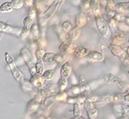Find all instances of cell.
Listing matches in <instances>:
<instances>
[{
	"label": "cell",
	"instance_id": "obj_1",
	"mask_svg": "<svg viewBox=\"0 0 129 119\" xmlns=\"http://www.w3.org/2000/svg\"><path fill=\"white\" fill-rule=\"evenodd\" d=\"M5 59H6V61H7V65H8L9 69H10L11 72H12V75H13V77L15 78V80H17L18 82H20V83L23 82L24 80V75L22 74V72L19 70V69L16 67V65H15L12 56L9 54V52H6V53H5Z\"/></svg>",
	"mask_w": 129,
	"mask_h": 119
},
{
	"label": "cell",
	"instance_id": "obj_2",
	"mask_svg": "<svg viewBox=\"0 0 129 119\" xmlns=\"http://www.w3.org/2000/svg\"><path fill=\"white\" fill-rule=\"evenodd\" d=\"M95 21H96V25H97L98 30L99 31L100 34H101L104 38H108V37H110L111 32H110L108 22L106 21L105 18H104L103 16H98V17H95Z\"/></svg>",
	"mask_w": 129,
	"mask_h": 119
},
{
	"label": "cell",
	"instance_id": "obj_3",
	"mask_svg": "<svg viewBox=\"0 0 129 119\" xmlns=\"http://www.w3.org/2000/svg\"><path fill=\"white\" fill-rule=\"evenodd\" d=\"M21 56L23 58V60L24 61V62H25V64L27 65L29 71L32 74V76L36 74V71H35V62L34 61V59H33L32 54L30 53V52L26 48H23L21 50Z\"/></svg>",
	"mask_w": 129,
	"mask_h": 119
},
{
	"label": "cell",
	"instance_id": "obj_4",
	"mask_svg": "<svg viewBox=\"0 0 129 119\" xmlns=\"http://www.w3.org/2000/svg\"><path fill=\"white\" fill-rule=\"evenodd\" d=\"M104 80H105L107 83H110V84H113V85H116L121 89H127L129 88V85L128 83H126L125 81H123L121 80L119 78H117L116 76L113 75L111 73H106L104 75Z\"/></svg>",
	"mask_w": 129,
	"mask_h": 119
},
{
	"label": "cell",
	"instance_id": "obj_5",
	"mask_svg": "<svg viewBox=\"0 0 129 119\" xmlns=\"http://www.w3.org/2000/svg\"><path fill=\"white\" fill-rule=\"evenodd\" d=\"M63 2H64L63 0H60V1L56 0V1L52 2L49 6V7L46 10H44V12L43 13V20H44V21L49 20L58 11V9L61 7V5L63 4Z\"/></svg>",
	"mask_w": 129,
	"mask_h": 119
},
{
	"label": "cell",
	"instance_id": "obj_6",
	"mask_svg": "<svg viewBox=\"0 0 129 119\" xmlns=\"http://www.w3.org/2000/svg\"><path fill=\"white\" fill-rule=\"evenodd\" d=\"M21 27H17V26H13L10 25L8 24L0 22V32H7V33H11L14 35H17L19 36L20 32H21Z\"/></svg>",
	"mask_w": 129,
	"mask_h": 119
},
{
	"label": "cell",
	"instance_id": "obj_7",
	"mask_svg": "<svg viewBox=\"0 0 129 119\" xmlns=\"http://www.w3.org/2000/svg\"><path fill=\"white\" fill-rule=\"evenodd\" d=\"M107 45H108V50L111 52L112 54H114L115 56L118 57L121 60H125L126 58V53H125V50L121 46L115 45V44H112V43H108Z\"/></svg>",
	"mask_w": 129,
	"mask_h": 119
},
{
	"label": "cell",
	"instance_id": "obj_8",
	"mask_svg": "<svg viewBox=\"0 0 129 119\" xmlns=\"http://www.w3.org/2000/svg\"><path fill=\"white\" fill-rule=\"evenodd\" d=\"M84 106L86 108L87 113H88V118L89 119H96L99 114V110L95 107V105L92 102H90L88 99H86L84 102Z\"/></svg>",
	"mask_w": 129,
	"mask_h": 119
},
{
	"label": "cell",
	"instance_id": "obj_9",
	"mask_svg": "<svg viewBox=\"0 0 129 119\" xmlns=\"http://www.w3.org/2000/svg\"><path fill=\"white\" fill-rule=\"evenodd\" d=\"M93 104H101V103H110L112 102V96H90L87 97Z\"/></svg>",
	"mask_w": 129,
	"mask_h": 119
},
{
	"label": "cell",
	"instance_id": "obj_10",
	"mask_svg": "<svg viewBox=\"0 0 129 119\" xmlns=\"http://www.w3.org/2000/svg\"><path fill=\"white\" fill-rule=\"evenodd\" d=\"M75 45L71 43L70 40H67L65 42H62L59 46V51L63 53H72L75 50Z\"/></svg>",
	"mask_w": 129,
	"mask_h": 119
},
{
	"label": "cell",
	"instance_id": "obj_11",
	"mask_svg": "<svg viewBox=\"0 0 129 119\" xmlns=\"http://www.w3.org/2000/svg\"><path fill=\"white\" fill-rule=\"evenodd\" d=\"M29 82H30L33 86H35V88L40 89H42V88H43V85L45 83V80L43 78V76L38 75V74H35V75L31 76Z\"/></svg>",
	"mask_w": 129,
	"mask_h": 119
},
{
	"label": "cell",
	"instance_id": "obj_12",
	"mask_svg": "<svg viewBox=\"0 0 129 119\" xmlns=\"http://www.w3.org/2000/svg\"><path fill=\"white\" fill-rule=\"evenodd\" d=\"M124 36L125 33L118 30H116L114 32V33L112 34V44L115 45L120 46V44H122L124 42Z\"/></svg>",
	"mask_w": 129,
	"mask_h": 119
},
{
	"label": "cell",
	"instance_id": "obj_13",
	"mask_svg": "<svg viewBox=\"0 0 129 119\" xmlns=\"http://www.w3.org/2000/svg\"><path fill=\"white\" fill-rule=\"evenodd\" d=\"M71 71H72V68H71V63L68 62V61L64 62L61 66V69H60V78L67 80L71 76Z\"/></svg>",
	"mask_w": 129,
	"mask_h": 119
},
{
	"label": "cell",
	"instance_id": "obj_14",
	"mask_svg": "<svg viewBox=\"0 0 129 119\" xmlns=\"http://www.w3.org/2000/svg\"><path fill=\"white\" fill-rule=\"evenodd\" d=\"M87 58L93 61H102L104 60V54L101 52H96V51H92L88 52Z\"/></svg>",
	"mask_w": 129,
	"mask_h": 119
},
{
	"label": "cell",
	"instance_id": "obj_15",
	"mask_svg": "<svg viewBox=\"0 0 129 119\" xmlns=\"http://www.w3.org/2000/svg\"><path fill=\"white\" fill-rule=\"evenodd\" d=\"M87 22H88V17H87L86 15H83V14H79L76 16V19H75L76 27L80 29L87 24Z\"/></svg>",
	"mask_w": 129,
	"mask_h": 119
},
{
	"label": "cell",
	"instance_id": "obj_16",
	"mask_svg": "<svg viewBox=\"0 0 129 119\" xmlns=\"http://www.w3.org/2000/svg\"><path fill=\"white\" fill-rule=\"evenodd\" d=\"M128 5L129 2L126 3H119L116 6V12H118V14L123 15H126L127 14H129L128 11Z\"/></svg>",
	"mask_w": 129,
	"mask_h": 119
},
{
	"label": "cell",
	"instance_id": "obj_17",
	"mask_svg": "<svg viewBox=\"0 0 129 119\" xmlns=\"http://www.w3.org/2000/svg\"><path fill=\"white\" fill-rule=\"evenodd\" d=\"M106 12L109 15L110 17H114L116 14V6H115L113 1H108L106 4Z\"/></svg>",
	"mask_w": 129,
	"mask_h": 119
},
{
	"label": "cell",
	"instance_id": "obj_18",
	"mask_svg": "<svg viewBox=\"0 0 129 119\" xmlns=\"http://www.w3.org/2000/svg\"><path fill=\"white\" fill-rule=\"evenodd\" d=\"M80 35V30L78 27H72V29L68 32V37H69V40L71 43H73L74 41L78 40Z\"/></svg>",
	"mask_w": 129,
	"mask_h": 119
},
{
	"label": "cell",
	"instance_id": "obj_19",
	"mask_svg": "<svg viewBox=\"0 0 129 119\" xmlns=\"http://www.w3.org/2000/svg\"><path fill=\"white\" fill-rule=\"evenodd\" d=\"M91 9H92V14L95 15V17L98 16H102V10L100 8V5L98 1H93L90 2Z\"/></svg>",
	"mask_w": 129,
	"mask_h": 119
},
{
	"label": "cell",
	"instance_id": "obj_20",
	"mask_svg": "<svg viewBox=\"0 0 129 119\" xmlns=\"http://www.w3.org/2000/svg\"><path fill=\"white\" fill-rule=\"evenodd\" d=\"M89 52V51L87 49V48L83 47V46H77L75 48V50H74L73 53L75 54V56L77 57H84V56H87L88 53Z\"/></svg>",
	"mask_w": 129,
	"mask_h": 119
},
{
	"label": "cell",
	"instance_id": "obj_21",
	"mask_svg": "<svg viewBox=\"0 0 129 119\" xmlns=\"http://www.w3.org/2000/svg\"><path fill=\"white\" fill-rule=\"evenodd\" d=\"M55 53H52V52H45V54L43 55L42 61L43 63H52L55 62Z\"/></svg>",
	"mask_w": 129,
	"mask_h": 119
},
{
	"label": "cell",
	"instance_id": "obj_22",
	"mask_svg": "<svg viewBox=\"0 0 129 119\" xmlns=\"http://www.w3.org/2000/svg\"><path fill=\"white\" fill-rule=\"evenodd\" d=\"M56 102L55 98H54V96H50V97H45L44 99L43 100V106H45V107H50L51 106L54 104Z\"/></svg>",
	"mask_w": 129,
	"mask_h": 119
},
{
	"label": "cell",
	"instance_id": "obj_23",
	"mask_svg": "<svg viewBox=\"0 0 129 119\" xmlns=\"http://www.w3.org/2000/svg\"><path fill=\"white\" fill-rule=\"evenodd\" d=\"M39 106V103L37 101H35L34 98L32 100L28 102L27 104V112H34L38 108Z\"/></svg>",
	"mask_w": 129,
	"mask_h": 119
},
{
	"label": "cell",
	"instance_id": "obj_24",
	"mask_svg": "<svg viewBox=\"0 0 129 119\" xmlns=\"http://www.w3.org/2000/svg\"><path fill=\"white\" fill-rule=\"evenodd\" d=\"M35 71L36 74L38 75H43L44 72V63L43 62V61H38L35 63Z\"/></svg>",
	"mask_w": 129,
	"mask_h": 119
},
{
	"label": "cell",
	"instance_id": "obj_25",
	"mask_svg": "<svg viewBox=\"0 0 129 119\" xmlns=\"http://www.w3.org/2000/svg\"><path fill=\"white\" fill-rule=\"evenodd\" d=\"M12 10H13V7L11 2H6L0 6V12L2 13H7V12H11Z\"/></svg>",
	"mask_w": 129,
	"mask_h": 119
},
{
	"label": "cell",
	"instance_id": "obj_26",
	"mask_svg": "<svg viewBox=\"0 0 129 119\" xmlns=\"http://www.w3.org/2000/svg\"><path fill=\"white\" fill-rule=\"evenodd\" d=\"M52 93H53V91H52V89H47V88H42V89H39V94H40L43 98L50 97V96H52Z\"/></svg>",
	"mask_w": 129,
	"mask_h": 119
},
{
	"label": "cell",
	"instance_id": "obj_27",
	"mask_svg": "<svg viewBox=\"0 0 129 119\" xmlns=\"http://www.w3.org/2000/svg\"><path fill=\"white\" fill-rule=\"evenodd\" d=\"M57 86H58V89L60 91H64L67 89V86H68V80L66 78H60L59 80L58 83H57Z\"/></svg>",
	"mask_w": 129,
	"mask_h": 119
},
{
	"label": "cell",
	"instance_id": "obj_28",
	"mask_svg": "<svg viewBox=\"0 0 129 119\" xmlns=\"http://www.w3.org/2000/svg\"><path fill=\"white\" fill-rule=\"evenodd\" d=\"M54 74H55L54 69H47V70H44V72H43V74L42 76L43 77L44 80H50L54 77Z\"/></svg>",
	"mask_w": 129,
	"mask_h": 119
},
{
	"label": "cell",
	"instance_id": "obj_29",
	"mask_svg": "<svg viewBox=\"0 0 129 119\" xmlns=\"http://www.w3.org/2000/svg\"><path fill=\"white\" fill-rule=\"evenodd\" d=\"M20 85H21L22 89L24 91H25V92H27V91H32L33 88H34V86H33L29 81H25V80H24L23 82L20 83Z\"/></svg>",
	"mask_w": 129,
	"mask_h": 119
},
{
	"label": "cell",
	"instance_id": "obj_30",
	"mask_svg": "<svg viewBox=\"0 0 129 119\" xmlns=\"http://www.w3.org/2000/svg\"><path fill=\"white\" fill-rule=\"evenodd\" d=\"M30 32H31V33H32L33 37H34V39L38 38L39 37V26H38V24H33L30 28Z\"/></svg>",
	"mask_w": 129,
	"mask_h": 119
},
{
	"label": "cell",
	"instance_id": "obj_31",
	"mask_svg": "<svg viewBox=\"0 0 129 119\" xmlns=\"http://www.w3.org/2000/svg\"><path fill=\"white\" fill-rule=\"evenodd\" d=\"M82 7L85 10L86 13H88V15H93L92 14V9H91V5H90V1H84L81 4Z\"/></svg>",
	"mask_w": 129,
	"mask_h": 119
},
{
	"label": "cell",
	"instance_id": "obj_32",
	"mask_svg": "<svg viewBox=\"0 0 129 119\" xmlns=\"http://www.w3.org/2000/svg\"><path fill=\"white\" fill-rule=\"evenodd\" d=\"M116 28H118V31L124 32L129 31V25H127L124 22H117V25H116Z\"/></svg>",
	"mask_w": 129,
	"mask_h": 119
},
{
	"label": "cell",
	"instance_id": "obj_33",
	"mask_svg": "<svg viewBox=\"0 0 129 119\" xmlns=\"http://www.w3.org/2000/svg\"><path fill=\"white\" fill-rule=\"evenodd\" d=\"M73 115L75 118L78 117H80L81 115V109H80V106L77 103H74L73 104Z\"/></svg>",
	"mask_w": 129,
	"mask_h": 119
},
{
	"label": "cell",
	"instance_id": "obj_34",
	"mask_svg": "<svg viewBox=\"0 0 129 119\" xmlns=\"http://www.w3.org/2000/svg\"><path fill=\"white\" fill-rule=\"evenodd\" d=\"M61 27H62L63 32H67V33H68V32H69L72 29V27H73V26H72V23H71V21H69V20H68V21L63 22L62 26H61Z\"/></svg>",
	"mask_w": 129,
	"mask_h": 119
},
{
	"label": "cell",
	"instance_id": "obj_35",
	"mask_svg": "<svg viewBox=\"0 0 129 119\" xmlns=\"http://www.w3.org/2000/svg\"><path fill=\"white\" fill-rule=\"evenodd\" d=\"M54 98L56 101H64L67 98V93H65L64 91H60L54 96Z\"/></svg>",
	"mask_w": 129,
	"mask_h": 119
},
{
	"label": "cell",
	"instance_id": "obj_36",
	"mask_svg": "<svg viewBox=\"0 0 129 119\" xmlns=\"http://www.w3.org/2000/svg\"><path fill=\"white\" fill-rule=\"evenodd\" d=\"M45 54V51L43 48H37L36 52H35V56H36L37 61H42L43 55Z\"/></svg>",
	"mask_w": 129,
	"mask_h": 119
},
{
	"label": "cell",
	"instance_id": "obj_37",
	"mask_svg": "<svg viewBox=\"0 0 129 119\" xmlns=\"http://www.w3.org/2000/svg\"><path fill=\"white\" fill-rule=\"evenodd\" d=\"M34 21H35V19H33V18H31L30 16H26L25 18L24 19V27H26V28H31V26L34 24Z\"/></svg>",
	"mask_w": 129,
	"mask_h": 119
},
{
	"label": "cell",
	"instance_id": "obj_38",
	"mask_svg": "<svg viewBox=\"0 0 129 119\" xmlns=\"http://www.w3.org/2000/svg\"><path fill=\"white\" fill-rule=\"evenodd\" d=\"M108 26H109V29H113V30H116V25H117V20L115 17H109V20L108 22Z\"/></svg>",
	"mask_w": 129,
	"mask_h": 119
},
{
	"label": "cell",
	"instance_id": "obj_39",
	"mask_svg": "<svg viewBox=\"0 0 129 119\" xmlns=\"http://www.w3.org/2000/svg\"><path fill=\"white\" fill-rule=\"evenodd\" d=\"M29 33H30V29L26 28V27H22L21 32H20V34H19V37L21 38L22 40L25 39L26 37L28 36V34H29Z\"/></svg>",
	"mask_w": 129,
	"mask_h": 119
},
{
	"label": "cell",
	"instance_id": "obj_40",
	"mask_svg": "<svg viewBox=\"0 0 129 119\" xmlns=\"http://www.w3.org/2000/svg\"><path fill=\"white\" fill-rule=\"evenodd\" d=\"M71 93L72 94V95H76V96L80 95V94H81V87L77 86V85L73 86L71 89Z\"/></svg>",
	"mask_w": 129,
	"mask_h": 119
},
{
	"label": "cell",
	"instance_id": "obj_41",
	"mask_svg": "<svg viewBox=\"0 0 129 119\" xmlns=\"http://www.w3.org/2000/svg\"><path fill=\"white\" fill-rule=\"evenodd\" d=\"M11 3H12L13 9L21 8V7L24 6V1H22V0H14V1H12Z\"/></svg>",
	"mask_w": 129,
	"mask_h": 119
},
{
	"label": "cell",
	"instance_id": "obj_42",
	"mask_svg": "<svg viewBox=\"0 0 129 119\" xmlns=\"http://www.w3.org/2000/svg\"><path fill=\"white\" fill-rule=\"evenodd\" d=\"M35 43L37 45L38 48H43V46L45 45L46 42L44 41L43 38H41V37H38L36 39H35Z\"/></svg>",
	"mask_w": 129,
	"mask_h": 119
},
{
	"label": "cell",
	"instance_id": "obj_43",
	"mask_svg": "<svg viewBox=\"0 0 129 119\" xmlns=\"http://www.w3.org/2000/svg\"><path fill=\"white\" fill-rule=\"evenodd\" d=\"M36 14H37V12H36V10H35V7H31L30 11H29V13H28V16H30L31 18L35 19Z\"/></svg>",
	"mask_w": 129,
	"mask_h": 119
},
{
	"label": "cell",
	"instance_id": "obj_44",
	"mask_svg": "<svg viewBox=\"0 0 129 119\" xmlns=\"http://www.w3.org/2000/svg\"><path fill=\"white\" fill-rule=\"evenodd\" d=\"M116 110H117L118 112L124 113L125 111V106L124 105H117V106H115Z\"/></svg>",
	"mask_w": 129,
	"mask_h": 119
},
{
	"label": "cell",
	"instance_id": "obj_45",
	"mask_svg": "<svg viewBox=\"0 0 129 119\" xmlns=\"http://www.w3.org/2000/svg\"><path fill=\"white\" fill-rule=\"evenodd\" d=\"M79 82H80V87L85 86V84H86V80H85L84 76H82V75L80 76V78H79Z\"/></svg>",
	"mask_w": 129,
	"mask_h": 119
},
{
	"label": "cell",
	"instance_id": "obj_46",
	"mask_svg": "<svg viewBox=\"0 0 129 119\" xmlns=\"http://www.w3.org/2000/svg\"><path fill=\"white\" fill-rule=\"evenodd\" d=\"M63 60V56L62 55H59V54H56V56H55V62H61Z\"/></svg>",
	"mask_w": 129,
	"mask_h": 119
},
{
	"label": "cell",
	"instance_id": "obj_47",
	"mask_svg": "<svg viewBox=\"0 0 129 119\" xmlns=\"http://www.w3.org/2000/svg\"><path fill=\"white\" fill-rule=\"evenodd\" d=\"M120 100V95H113L112 96V102H117Z\"/></svg>",
	"mask_w": 129,
	"mask_h": 119
},
{
	"label": "cell",
	"instance_id": "obj_48",
	"mask_svg": "<svg viewBox=\"0 0 129 119\" xmlns=\"http://www.w3.org/2000/svg\"><path fill=\"white\" fill-rule=\"evenodd\" d=\"M35 4V2H33V1H30V0H26V1H24V5L26 6V7H32L33 5Z\"/></svg>",
	"mask_w": 129,
	"mask_h": 119
},
{
	"label": "cell",
	"instance_id": "obj_49",
	"mask_svg": "<svg viewBox=\"0 0 129 119\" xmlns=\"http://www.w3.org/2000/svg\"><path fill=\"white\" fill-rule=\"evenodd\" d=\"M123 99H124L125 102H126V103H129V91L126 93V95H125L123 97Z\"/></svg>",
	"mask_w": 129,
	"mask_h": 119
},
{
	"label": "cell",
	"instance_id": "obj_50",
	"mask_svg": "<svg viewBox=\"0 0 129 119\" xmlns=\"http://www.w3.org/2000/svg\"><path fill=\"white\" fill-rule=\"evenodd\" d=\"M125 63H126V64L129 65V57H126V58L125 59Z\"/></svg>",
	"mask_w": 129,
	"mask_h": 119
},
{
	"label": "cell",
	"instance_id": "obj_51",
	"mask_svg": "<svg viewBox=\"0 0 129 119\" xmlns=\"http://www.w3.org/2000/svg\"><path fill=\"white\" fill-rule=\"evenodd\" d=\"M126 53H127V55H128V57H129V46L127 47V49H126Z\"/></svg>",
	"mask_w": 129,
	"mask_h": 119
},
{
	"label": "cell",
	"instance_id": "obj_52",
	"mask_svg": "<svg viewBox=\"0 0 129 119\" xmlns=\"http://www.w3.org/2000/svg\"><path fill=\"white\" fill-rule=\"evenodd\" d=\"M75 119H84V118H82V117L80 116V117H78V118H75Z\"/></svg>",
	"mask_w": 129,
	"mask_h": 119
},
{
	"label": "cell",
	"instance_id": "obj_53",
	"mask_svg": "<svg viewBox=\"0 0 129 119\" xmlns=\"http://www.w3.org/2000/svg\"><path fill=\"white\" fill-rule=\"evenodd\" d=\"M128 43H129V39H128Z\"/></svg>",
	"mask_w": 129,
	"mask_h": 119
}]
</instances>
